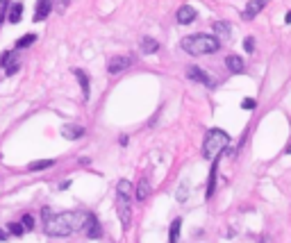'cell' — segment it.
Here are the masks:
<instances>
[{
    "mask_svg": "<svg viewBox=\"0 0 291 243\" xmlns=\"http://www.w3.org/2000/svg\"><path fill=\"white\" fill-rule=\"evenodd\" d=\"M52 166H55V162H52V159H39V162L28 164V170H30V173H39V170L52 168Z\"/></svg>",
    "mask_w": 291,
    "mask_h": 243,
    "instance_id": "44dd1931",
    "label": "cell"
},
{
    "mask_svg": "<svg viewBox=\"0 0 291 243\" xmlns=\"http://www.w3.org/2000/svg\"><path fill=\"white\" fill-rule=\"evenodd\" d=\"M180 229H182V218H175L173 225H171V229H168V243H178Z\"/></svg>",
    "mask_w": 291,
    "mask_h": 243,
    "instance_id": "7402d4cb",
    "label": "cell"
},
{
    "mask_svg": "<svg viewBox=\"0 0 291 243\" xmlns=\"http://www.w3.org/2000/svg\"><path fill=\"white\" fill-rule=\"evenodd\" d=\"M287 155H291V143H289V148H287Z\"/></svg>",
    "mask_w": 291,
    "mask_h": 243,
    "instance_id": "836d02e7",
    "label": "cell"
},
{
    "mask_svg": "<svg viewBox=\"0 0 291 243\" xmlns=\"http://www.w3.org/2000/svg\"><path fill=\"white\" fill-rule=\"evenodd\" d=\"M9 232L14 236H23V232H25V228H23L21 223H9Z\"/></svg>",
    "mask_w": 291,
    "mask_h": 243,
    "instance_id": "484cf974",
    "label": "cell"
},
{
    "mask_svg": "<svg viewBox=\"0 0 291 243\" xmlns=\"http://www.w3.org/2000/svg\"><path fill=\"white\" fill-rule=\"evenodd\" d=\"M116 212H119V221H121V228L130 229L132 225V200H121L116 198Z\"/></svg>",
    "mask_w": 291,
    "mask_h": 243,
    "instance_id": "277c9868",
    "label": "cell"
},
{
    "mask_svg": "<svg viewBox=\"0 0 291 243\" xmlns=\"http://www.w3.org/2000/svg\"><path fill=\"white\" fill-rule=\"evenodd\" d=\"M284 21H287V23H291V12H287V16H284Z\"/></svg>",
    "mask_w": 291,
    "mask_h": 243,
    "instance_id": "d6a6232c",
    "label": "cell"
},
{
    "mask_svg": "<svg viewBox=\"0 0 291 243\" xmlns=\"http://www.w3.org/2000/svg\"><path fill=\"white\" fill-rule=\"evenodd\" d=\"M157 50H159V41H157V39L146 37L141 41V52L143 55H153V52H157Z\"/></svg>",
    "mask_w": 291,
    "mask_h": 243,
    "instance_id": "ffe728a7",
    "label": "cell"
},
{
    "mask_svg": "<svg viewBox=\"0 0 291 243\" xmlns=\"http://www.w3.org/2000/svg\"><path fill=\"white\" fill-rule=\"evenodd\" d=\"M21 225L25 228V232H32V229H34V216L25 214V216H23V221H21Z\"/></svg>",
    "mask_w": 291,
    "mask_h": 243,
    "instance_id": "cb8c5ba5",
    "label": "cell"
},
{
    "mask_svg": "<svg viewBox=\"0 0 291 243\" xmlns=\"http://www.w3.org/2000/svg\"><path fill=\"white\" fill-rule=\"evenodd\" d=\"M225 66H228V71H230V73L239 75V73H244V71H246V61H244L239 55H228V57H225Z\"/></svg>",
    "mask_w": 291,
    "mask_h": 243,
    "instance_id": "9c48e42d",
    "label": "cell"
},
{
    "mask_svg": "<svg viewBox=\"0 0 291 243\" xmlns=\"http://www.w3.org/2000/svg\"><path fill=\"white\" fill-rule=\"evenodd\" d=\"M230 134L223 132V130H218V127H214V130H209L207 134H205V141H202V157L205 159H214L216 155H221L225 148L230 146Z\"/></svg>",
    "mask_w": 291,
    "mask_h": 243,
    "instance_id": "3957f363",
    "label": "cell"
},
{
    "mask_svg": "<svg viewBox=\"0 0 291 243\" xmlns=\"http://www.w3.org/2000/svg\"><path fill=\"white\" fill-rule=\"evenodd\" d=\"M148 196H150V180L148 177H141L139 184L135 186V198L137 202H143V200H148Z\"/></svg>",
    "mask_w": 291,
    "mask_h": 243,
    "instance_id": "e0dca14e",
    "label": "cell"
},
{
    "mask_svg": "<svg viewBox=\"0 0 291 243\" xmlns=\"http://www.w3.org/2000/svg\"><path fill=\"white\" fill-rule=\"evenodd\" d=\"M41 218H44V229L48 236H71L75 232L84 229L87 223V212H64V214H55L50 207L41 209Z\"/></svg>",
    "mask_w": 291,
    "mask_h": 243,
    "instance_id": "6da1fadb",
    "label": "cell"
},
{
    "mask_svg": "<svg viewBox=\"0 0 291 243\" xmlns=\"http://www.w3.org/2000/svg\"><path fill=\"white\" fill-rule=\"evenodd\" d=\"M34 41H37V34H25V37H21L18 41H16V50H23V48L32 46Z\"/></svg>",
    "mask_w": 291,
    "mask_h": 243,
    "instance_id": "603a6c76",
    "label": "cell"
},
{
    "mask_svg": "<svg viewBox=\"0 0 291 243\" xmlns=\"http://www.w3.org/2000/svg\"><path fill=\"white\" fill-rule=\"evenodd\" d=\"M187 196H189V189H187V184H180L178 193H175V198H178V202H184V200H187Z\"/></svg>",
    "mask_w": 291,
    "mask_h": 243,
    "instance_id": "d4e9b609",
    "label": "cell"
},
{
    "mask_svg": "<svg viewBox=\"0 0 291 243\" xmlns=\"http://www.w3.org/2000/svg\"><path fill=\"white\" fill-rule=\"evenodd\" d=\"M241 107H244V109H255V107H257V103H255L253 98H246V100L241 103Z\"/></svg>",
    "mask_w": 291,
    "mask_h": 243,
    "instance_id": "83f0119b",
    "label": "cell"
},
{
    "mask_svg": "<svg viewBox=\"0 0 291 243\" xmlns=\"http://www.w3.org/2000/svg\"><path fill=\"white\" fill-rule=\"evenodd\" d=\"M61 137L68 141L80 139V137H84V127L82 125H64L61 127Z\"/></svg>",
    "mask_w": 291,
    "mask_h": 243,
    "instance_id": "ac0fdd59",
    "label": "cell"
},
{
    "mask_svg": "<svg viewBox=\"0 0 291 243\" xmlns=\"http://www.w3.org/2000/svg\"><path fill=\"white\" fill-rule=\"evenodd\" d=\"M116 198L121 200H135V186L130 184L127 180H121L116 184Z\"/></svg>",
    "mask_w": 291,
    "mask_h": 243,
    "instance_id": "9a60e30c",
    "label": "cell"
},
{
    "mask_svg": "<svg viewBox=\"0 0 291 243\" xmlns=\"http://www.w3.org/2000/svg\"><path fill=\"white\" fill-rule=\"evenodd\" d=\"M212 30H214V37H216L218 41H230V37H232V28H230V23H225V21H216L214 25H212Z\"/></svg>",
    "mask_w": 291,
    "mask_h": 243,
    "instance_id": "30bf717a",
    "label": "cell"
},
{
    "mask_svg": "<svg viewBox=\"0 0 291 243\" xmlns=\"http://www.w3.org/2000/svg\"><path fill=\"white\" fill-rule=\"evenodd\" d=\"M23 18V2H12L7 12V21L9 23H18Z\"/></svg>",
    "mask_w": 291,
    "mask_h": 243,
    "instance_id": "d6986e66",
    "label": "cell"
},
{
    "mask_svg": "<svg viewBox=\"0 0 291 243\" xmlns=\"http://www.w3.org/2000/svg\"><path fill=\"white\" fill-rule=\"evenodd\" d=\"M5 239H7V232H5V229H0V241H5Z\"/></svg>",
    "mask_w": 291,
    "mask_h": 243,
    "instance_id": "1f68e13d",
    "label": "cell"
},
{
    "mask_svg": "<svg viewBox=\"0 0 291 243\" xmlns=\"http://www.w3.org/2000/svg\"><path fill=\"white\" fill-rule=\"evenodd\" d=\"M175 18H178L180 25H189L191 21H196V9L191 7V5H182V7L178 9Z\"/></svg>",
    "mask_w": 291,
    "mask_h": 243,
    "instance_id": "5bb4252c",
    "label": "cell"
},
{
    "mask_svg": "<svg viewBox=\"0 0 291 243\" xmlns=\"http://www.w3.org/2000/svg\"><path fill=\"white\" fill-rule=\"evenodd\" d=\"M266 2H269V0H250V2L246 5V9L241 12V18H244V21H253L255 16H257L261 9H264V5H266Z\"/></svg>",
    "mask_w": 291,
    "mask_h": 243,
    "instance_id": "8992f818",
    "label": "cell"
},
{
    "mask_svg": "<svg viewBox=\"0 0 291 243\" xmlns=\"http://www.w3.org/2000/svg\"><path fill=\"white\" fill-rule=\"evenodd\" d=\"M68 186H71V180H66V182H61V184H60V189H61V191H64V189H68Z\"/></svg>",
    "mask_w": 291,
    "mask_h": 243,
    "instance_id": "4dcf8cb0",
    "label": "cell"
},
{
    "mask_svg": "<svg viewBox=\"0 0 291 243\" xmlns=\"http://www.w3.org/2000/svg\"><path fill=\"white\" fill-rule=\"evenodd\" d=\"M84 234L89 236V239H100L103 234V229H100V223L93 214H87V223H84Z\"/></svg>",
    "mask_w": 291,
    "mask_h": 243,
    "instance_id": "ba28073f",
    "label": "cell"
},
{
    "mask_svg": "<svg viewBox=\"0 0 291 243\" xmlns=\"http://www.w3.org/2000/svg\"><path fill=\"white\" fill-rule=\"evenodd\" d=\"M7 2H9V0H0V5H7Z\"/></svg>",
    "mask_w": 291,
    "mask_h": 243,
    "instance_id": "e575fe53",
    "label": "cell"
},
{
    "mask_svg": "<svg viewBox=\"0 0 291 243\" xmlns=\"http://www.w3.org/2000/svg\"><path fill=\"white\" fill-rule=\"evenodd\" d=\"M5 18H7V9H5V7H0V23L5 21Z\"/></svg>",
    "mask_w": 291,
    "mask_h": 243,
    "instance_id": "f546056e",
    "label": "cell"
},
{
    "mask_svg": "<svg viewBox=\"0 0 291 243\" xmlns=\"http://www.w3.org/2000/svg\"><path fill=\"white\" fill-rule=\"evenodd\" d=\"M0 66L5 68V73L7 75H14L18 71V55L16 50H5L0 55Z\"/></svg>",
    "mask_w": 291,
    "mask_h": 243,
    "instance_id": "5b68a950",
    "label": "cell"
},
{
    "mask_svg": "<svg viewBox=\"0 0 291 243\" xmlns=\"http://www.w3.org/2000/svg\"><path fill=\"white\" fill-rule=\"evenodd\" d=\"M68 5H71V0H57V7H60L61 12H64V9H66Z\"/></svg>",
    "mask_w": 291,
    "mask_h": 243,
    "instance_id": "f1b7e54d",
    "label": "cell"
},
{
    "mask_svg": "<svg viewBox=\"0 0 291 243\" xmlns=\"http://www.w3.org/2000/svg\"><path fill=\"white\" fill-rule=\"evenodd\" d=\"M218 159H221V155H216L214 159H212V170H209V180H207V191H205V196L207 198H212L214 196V189H216V170H218Z\"/></svg>",
    "mask_w": 291,
    "mask_h": 243,
    "instance_id": "2e32d148",
    "label": "cell"
},
{
    "mask_svg": "<svg viewBox=\"0 0 291 243\" xmlns=\"http://www.w3.org/2000/svg\"><path fill=\"white\" fill-rule=\"evenodd\" d=\"M52 12V0H37V9H34V21L41 23L46 21Z\"/></svg>",
    "mask_w": 291,
    "mask_h": 243,
    "instance_id": "8fae6325",
    "label": "cell"
},
{
    "mask_svg": "<svg viewBox=\"0 0 291 243\" xmlns=\"http://www.w3.org/2000/svg\"><path fill=\"white\" fill-rule=\"evenodd\" d=\"M244 48H246V52H253V50H255V39H253V37H246V39H244Z\"/></svg>",
    "mask_w": 291,
    "mask_h": 243,
    "instance_id": "4316f807",
    "label": "cell"
},
{
    "mask_svg": "<svg viewBox=\"0 0 291 243\" xmlns=\"http://www.w3.org/2000/svg\"><path fill=\"white\" fill-rule=\"evenodd\" d=\"M130 64H132V59L130 57H112L109 59V64H107V71L112 75H119L123 73L125 68H130Z\"/></svg>",
    "mask_w": 291,
    "mask_h": 243,
    "instance_id": "52a82bcc",
    "label": "cell"
},
{
    "mask_svg": "<svg viewBox=\"0 0 291 243\" xmlns=\"http://www.w3.org/2000/svg\"><path fill=\"white\" fill-rule=\"evenodd\" d=\"M187 77L189 80H194V82H200V84H205V87H209L212 84V77H209L202 68H198V66H189L187 68Z\"/></svg>",
    "mask_w": 291,
    "mask_h": 243,
    "instance_id": "4fadbf2b",
    "label": "cell"
},
{
    "mask_svg": "<svg viewBox=\"0 0 291 243\" xmlns=\"http://www.w3.org/2000/svg\"><path fill=\"white\" fill-rule=\"evenodd\" d=\"M75 77H77V82H80V87H82V103H87L89 100V93H91V84H89V75L84 73L82 68H73Z\"/></svg>",
    "mask_w": 291,
    "mask_h": 243,
    "instance_id": "7c38bea8",
    "label": "cell"
},
{
    "mask_svg": "<svg viewBox=\"0 0 291 243\" xmlns=\"http://www.w3.org/2000/svg\"><path fill=\"white\" fill-rule=\"evenodd\" d=\"M221 48V41L212 34H191V37L182 39V50L194 55V57H200V55H214Z\"/></svg>",
    "mask_w": 291,
    "mask_h": 243,
    "instance_id": "7a4b0ae2",
    "label": "cell"
}]
</instances>
